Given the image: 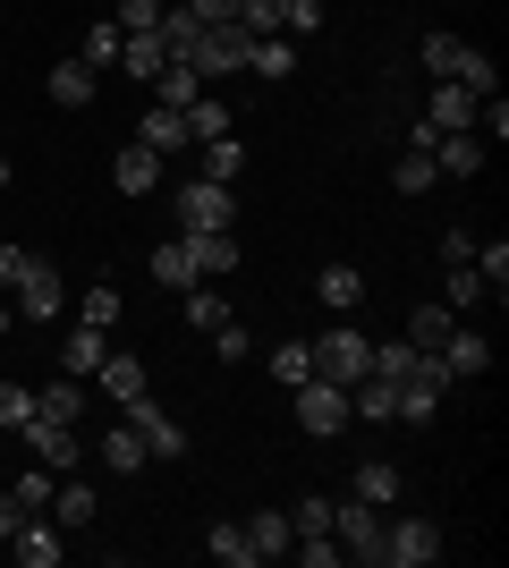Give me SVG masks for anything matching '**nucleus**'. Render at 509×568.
Returning a JSON list of instances; mask_svg holds the SVG:
<instances>
[{
	"label": "nucleus",
	"instance_id": "obj_1",
	"mask_svg": "<svg viewBox=\"0 0 509 568\" xmlns=\"http://www.w3.org/2000/svg\"><path fill=\"white\" fill-rule=\"evenodd\" d=\"M332 544H339V560H357V568H383V509L374 500H332Z\"/></svg>",
	"mask_w": 509,
	"mask_h": 568
},
{
	"label": "nucleus",
	"instance_id": "obj_2",
	"mask_svg": "<svg viewBox=\"0 0 509 568\" xmlns=\"http://www.w3.org/2000/svg\"><path fill=\"white\" fill-rule=\"evenodd\" d=\"M306 348H315V374H323V382H339V390L374 374V339H365L357 323H332V332L306 339Z\"/></svg>",
	"mask_w": 509,
	"mask_h": 568
},
{
	"label": "nucleus",
	"instance_id": "obj_3",
	"mask_svg": "<svg viewBox=\"0 0 509 568\" xmlns=\"http://www.w3.org/2000/svg\"><path fill=\"white\" fill-rule=\"evenodd\" d=\"M246 51H255V34H246L238 18L204 26V43H195V77H204V85H221V77H238V69H246Z\"/></svg>",
	"mask_w": 509,
	"mask_h": 568
},
{
	"label": "nucleus",
	"instance_id": "obj_4",
	"mask_svg": "<svg viewBox=\"0 0 509 568\" xmlns=\"http://www.w3.org/2000/svg\"><path fill=\"white\" fill-rule=\"evenodd\" d=\"M441 526L434 518H383V568H434Z\"/></svg>",
	"mask_w": 509,
	"mask_h": 568
},
{
	"label": "nucleus",
	"instance_id": "obj_5",
	"mask_svg": "<svg viewBox=\"0 0 509 568\" xmlns=\"http://www.w3.org/2000/svg\"><path fill=\"white\" fill-rule=\"evenodd\" d=\"M289 407H297V425L315 433V442H332L339 425H348V390H339V382H323V374H306L289 390Z\"/></svg>",
	"mask_w": 509,
	"mask_h": 568
},
{
	"label": "nucleus",
	"instance_id": "obj_6",
	"mask_svg": "<svg viewBox=\"0 0 509 568\" xmlns=\"http://www.w3.org/2000/svg\"><path fill=\"white\" fill-rule=\"evenodd\" d=\"M170 204H179V230H230V213H238V195L221 187V179H187Z\"/></svg>",
	"mask_w": 509,
	"mask_h": 568
},
{
	"label": "nucleus",
	"instance_id": "obj_7",
	"mask_svg": "<svg viewBox=\"0 0 509 568\" xmlns=\"http://www.w3.org/2000/svg\"><path fill=\"white\" fill-rule=\"evenodd\" d=\"M9 297H18L26 323H51V314L69 306V288H60V272H51L43 255H26V263H18V288H9Z\"/></svg>",
	"mask_w": 509,
	"mask_h": 568
},
{
	"label": "nucleus",
	"instance_id": "obj_8",
	"mask_svg": "<svg viewBox=\"0 0 509 568\" xmlns=\"http://www.w3.org/2000/svg\"><path fill=\"white\" fill-rule=\"evenodd\" d=\"M120 416L145 433V458H187V425H179V416H162V407H153V390H136Z\"/></svg>",
	"mask_w": 509,
	"mask_h": 568
},
{
	"label": "nucleus",
	"instance_id": "obj_9",
	"mask_svg": "<svg viewBox=\"0 0 509 568\" xmlns=\"http://www.w3.org/2000/svg\"><path fill=\"white\" fill-rule=\"evenodd\" d=\"M26 450H34V467L69 475L77 458H85V442H77V425H51V416H26Z\"/></svg>",
	"mask_w": 509,
	"mask_h": 568
},
{
	"label": "nucleus",
	"instance_id": "obj_10",
	"mask_svg": "<svg viewBox=\"0 0 509 568\" xmlns=\"http://www.w3.org/2000/svg\"><path fill=\"white\" fill-rule=\"evenodd\" d=\"M179 237H187L195 281H213V272H238V237H230V230H179Z\"/></svg>",
	"mask_w": 509,
	"mask_h": 568
},
{
	"label": "nucleus",
	"instance_id": "obj_11",
	"mask_svg": "<svg viewBox=\"0 0 509 568\" xmlns=\"http://www.w3.org/2000/svg\"><path fill=\"white\" fill-rule=\"evenodd\" d=\"M94 390H102V399H111V407H128V399H136V390H145V365H136V356H128V348H111V356H102V365H94Z\"/></svg>",
	"mask_w": 509,
	"mask_h": 568
},
{
	"label": "nucleus",
	"instance_id": "obj_12",
	"mask_svg": "<svg viewBox=\"0 0 509 568\" xmlns=\"http://www.w3.org/2000/svg\"><path fill=\"white\" fill-rule=\"evenodd\" d=\"M153 34H162V51H170V60H187V69H195V43H204V18H195L187 0H170Z\"/></svg>",
	"mask_w": 509,
	"mask_h": 568
},
{
	"label": "nucleus",
	"instance_id": "obj_13",
	"mask_svg": "<svg viewBox=\"0 0 509 568\" xmlns=\"http://www.w3.org/2000/svg\"><path fill=\"white\" fill-rule=\"evenodd\" d=\"M111 356V332H94V323H77L69 339H60V374H77V382H94V365Z\"/></svg>",
	"mask_w": 509,
	"mask_h": 568
},
{
	"label": "nucleus",
	"instance_id": "obj_14",
	"mask_svg": "<svg viewBox=\"0 0 509 568\" xmlns=\"http://www.w3.org/2000/svg\"><path fill=\"white\" fill-rule=\"evenodd\" d=\"M102 467H111V475H145V467H153V458H145V433L128 425V416L102 433Z\"/></svg>",
	"mask_w": 509,
	"mask_h": 568
},
{
	"label": "nucleus",
	"instance_id": "obj_15",
	"mask_svg": "<svg viewBox=\"0 0 509 568\" xmlns=\"http://www.w3.org/2000/svg\"><path fill=\"white\" fill-rule=\"evenodd\" d=\"M111 179H120V195H153L162 187V153H153V144H128L120 162H111Z\"/></svg>",
	"mask_w": 509,
	"mask_h": 568
},
{
	"label": "nucleus",
	"instance_id": "obj_16",
	"mask_svg": "<svg viewBox=\"0 0 509 568\" xmlns=\"http://www.w3.org/2000/svg\"><path fill=\"white\" fill-rule=\"evenodd\" d=\"M136 144H153V153H162V162H170V153H187V111H162V102H153V111H145V128H136Z\"/></svg>",
	"mask_w": 509,
	"mask_h": 568
},
{
	"label": "nucleus",
	"instance_id": "obj_17",
	"mask_svg": "<svg viewBox=\"0 0 509 568\" xmlns=\"http://www.w3.org/2000/svg\"><path fill=\"white\" fill-rule=\"evenodd\" d=\"M34 416H51V425H85V382L60 374L51 390H34Z\"/></svg>",
	"mask_w": 509,
	"mask_h": 568
},
{
	"label": "nucleus",
	"instance_id": "obj_18",
	"mask_svg": "<svg viewBox=\"0 0 509 568\" xmlns=\"http://www.w3.org/2000/svg\"><path fill=\"white\" fill-rule=\"evenodd\" d=\"M246 544H255V560H289L297 526L281 518V509H255V518H246Z\"/></svg>",
	"mask_w": 509,
	"mask_h": 568
},
{
	"label": "nucleus",
	"instance_id": "obj_19",
	"mask_svg": "<svg viewBox=\"0 0 509 568\" xmlns=\"http://www.w3.org/2000/svg\"><path fill=\"white\" fill-rule=\"evenodd\" d=\"M441 365H450V382H476L492 365V339H476V332H450L441 339Z\"/></svg>",
	"mask_w": 509,
	"mask_h": 568
},
{
	"label": "nucleus",
	"instance_id": "obj_20",
	"mask_svg": "<svg viewBox=\"0 0 509 568\" xmlns=\"http://www.w3.org/2000/svg\"><path fill=\"white\" fill-rule=\"evenodd\" d=\"M315 297L332 314H357V297H365V281H357V263H323V281H315Z\"/></svg>",
	"mask_w": 509,
	"mask_h": 568
},
{
	"label": "nucleus",
	"instance_id": "obj_21",
	"mask_svg": "<svg viewBox=\"0 0 509 568\" xmlns=\"http://www.w3.org/2000/svg\"><path fill=\"white\" fill-rule=\"evenodd\" d=\"M51 518L69 526V535H77V526H94V484H85V475H77V484H51Z\"/></svg>",
	"mask_w": 509,
	"mask_h": 568
},
{
	"label": "nucleus",
	"instance_id": "obj_22",
	"mask_svg": "<svg viewBox=\"0 0 509 568\" xmlns=\"http://www.w3.org/2000/svg\"><path fill=\"white\" fill-rule=\"evenodd\" d=\"M51 102H60V111H85V102H94V69H85V60H60V69H51Z\"/></svg>",
	"mask_w": 509,
	"mask_h": 568
},
{
	"label": "nucleus",
	"instance_id": "obj_23",
	"mask_svg": "<svg viewBox=\"0 0 509 568\" xmlns=\"http://www.w3.org/2000/svg\"><path fill=\"white\" fill-rule=\"evenodd\" d=\"M195 94H204V77H195V69H187V60H170V69H162V77H153V102H162V111H187V102H195Z\"/></svg>",
	"mask_w": 509,
	"mask_h": 568
},
{
	"label": "nucleus",
	"instance_id": "obj_24",
	"mask_svg": "<svg viewBox=\"0 0 509 568\" xmlns=\"http://www.w3.org/2000/svg\"><path fill=\"white\" fill-rule=\"evenodd\" d=\"M187 136H195V144H213V136H230V102H221L213 85H204V94L187 102Z\"/></svg>",
	"mask_w": 509,
	"mask_h": 568
},
{
	"label": "nucleus",
	"instance_id": "obj_25",
	"mask_svg": "<svg viewBox=\"0 0 509 568\" xmlns=\"http://www.w3.org/2000/svg\"><path fill=\"white\" fill-rule=\"evenodd\" d=\"M120 69H128V77H145V85H153V77L170 69V51H162V34H128V43H120Z\"/></svg>",
	"mask_w": 509,
	"mask_h": 568
},
{
	"label": "nucleus",
	"instance_id": "obj_26",
	"mask_svg": "<svg viewBox=\"0 0 509 568\" xmlns=\"http://www.w3.org/2000/svg\"><path fill=\"white\" fill-rule=\"evenodd\" d=\"M195 162H204V179H221V187H230V179L246 170V144H238V136H213V144H195Z\"/></svg>",
	"mask_w": 509,
	"mask_h": 568
},
{
	"label": "nucleus",
	"instance_id": "obj_27",
	"mask_svg": "<svg viewBox=\"0 0 509 568\" xmlns=\"http://www.w3.org/2000/svg\"><path fill=\"white\" fill-rule=\"evenodd\" d=\"M153 281H162V288H179V297H187V288H195V263H187V237H170V246H153Z\"/></svg>",
	"mask_w": 509,
	"mask_h": 568
},
{
	"label": "nucleus",
	"instance_id": "obj_28",
	"mask_svg": "<svg viewBox=\"0 0 509 568\" xmlns=\"http://www.w3.org/2000/svg\"><path fill=\"white\" fill-rule=\"evenodd\" d=\"M450 332H459V314L441 306V297H434V306H416V314H408V339H416V348H441Z\"/></svg>",
	"mask_w": 509,
	"mask_h": 568
},
{
	"label": "nucleus",
	"instance_id": "obj_29",
	"mask_svg": "<svg viewBox=\"0 0 509 568\" xmlns=\"http://www.w3.org/2000/svg\"><path fill=\"white\" fill-rule=\"evenodd\" d=\"M357 500L390 509V500H399V467H390V458H365V467H357Z\"/></svg>",
	"mask_w": 509,
	"mask_h": 568
},
{
	"label": "nucleus",
	"instance_id": "obj_30",
	"mask_svg": "<svg viewBox=\"0 0 509 568\" xmlns=\"http://www.w3.org/2000/svg\"><path fill=\"white\" fill-rule=\"evenodd\" d=\"M246 69H255V77H289V69H297L289 34H255V51H246Z\"/></svg>",
	"mask_w": 509,
	"mask_h": 568
},
{
	"label": "nucleus",
	"instance_id": "obj_31",
	"mask_svg": "<svg viewBox=\"0 0 509 568\" xmlns=\"http://www.w3.org/2000/svg\"><path fill=\"white\" fill-rule=\"evenodd\" d=\"M306 374H315V348H306V339H281V348H272V382H281V390H297Z\"/></svg>",
	"mask_w": 509,
	"mask_h": 568
},
{
	"label": "nucleus",
	"instance_id": "obj_32",
	"mask_svg": "<svg viewBox=\"0 0 509 568\" xmlns=\"http://www.w3.org/2000/svg\"><path fill=\"white\" fill-rule=\"evenodd\" d=\"M467 51H476V43H459V34H425V77H459Z\"/></svg>",
	"mask_w": 509,
	"mask_h": 568
},
{
	"label": "nucleus",
	"instance_id": "obj_33",
	"mask_svg": "<svg viewBox=\"0 0 509 568\" xmlns=\"http://www.w3.org/2000/svg\"><path fill=\"white\" fill-rule=\"evenodd\" d=\"M476 297H485V272H476V263H450V281H441V306H450V314H467Z\"/></svg>",
	"mask_w": 509,
	"mask_h": 568
},
{
	"label": "nucleus",
	"instance_id": "obj_34",
	"mask_svg": "<svg viewBox=\"0 0 509 568\" xmlns=\"http://www.w3.org/2000/svg\"><path fill=\"white\" fill-rule=\"evenodd\" d=\"M390 179H399V195H425V187H434V179H441V170H434V153H425V144H408Z\"/></svg>",
	"mask_w": 509,
	"mask_h": 568
},
{
	"label": "nucleus",
	"instance_id": "obj_35",
	"mask_svg": "<svg viewBox=\"0 0 509 568\" xmlns=\"http://www.w3.org/2000/svg\"><path fill=\"white\" fill-rule=\"evenodd\" d=\"M120 314H128V297H120L111 281H94V288H85V314H77V323H94V332H111Z\"/></svg>",
	"mask_w": 509,
	"mask_h": 568
},
{
	"label": "nucleus",
	"instance_id": "obj_36",
	"mask_svg": "<svg viewBox=\"0 0 509 568\" xmlns=\"http://www.w3.org/2000/svg\"><path fill=\"white\" fill-rule=\"evenodd\" d=\"M120 43H128V34H120L111 18H102V26H85V69H120Z\"/></svg>",
	"mask_w": 509,
	"mask_h": 568
},
{
	"label": "nucleus",
	"instance_id": "obj_37",
	"mask_svg": "<svg viewBox=\"0 0 509 568\" xmlns=\"http://www.w3.org/2000/svg\"><path fill=\"white\" fill-rule=\"evenodd\" d=\"M213 560H221V568H255V544H246V526H213Z\"/></svg>",
	"mask_w": 509,
	"mask_h": 568
},
{
	"label": "nucleus",
	"instance_id": "obj_38",
	"mask_svg": "<svg viewBox=\"0 0 509 568\" xmlns=\"http://www.w3.org/2000/svg\"><path fill=\"white\" fill-rule=\"evenodd\" d=\"M26 416H34V390H26V382H0V433H26Z\"/></svg>",
	"mask_w": 509,
	"mask_h": 568
},
{
	"label": "nucleus",
	"instance_id": "obj_39",
	"mask_svg": "<svg viewBox=\"0 0 509 568\" xmlns=\"http://www.w3.org/2000/svg\"><path fill=\"white\" fill-rule=\"evenodd\" d=\"M162 9H170V0H120V18H111V26H120V34H153Z\"/></svg>",
	"mask_w": 509,
	"mask_h": 568
},
{
	"label": "nucleus",
	"instance_id": "obj_40",
	"mask_svg": "<svg viewBox=\"0 0 509 568\" xmlns=\"http://www.w3.org/2000/svg\"><path fill=\"white\" fill-rule=\"evenodd\" d=\"M450 85H467V94H501V69H492L485 51H467V69L450 77Z\"/></svg>",
	"mask_w": 509,
	"mask_h": 568
},
{
	"label": "nucleus",
	"instance_id": "obj_41",
	"mask_svg": "<svg viewBox=\"0 0 509 568\" xmlns=\"http://www.w3.org/2000/svg\"><path fill=\"white\" fill-rule=\"evenodd\" d=\"M476 272H485V288H509V237H492V246H476Z\"/></svg>",
	"mask_w": 509,
	"mask_h": 568
},
{
	"label": "nucleus",
	"instance_id": "obj_42",
	"mask_svg": "<svg viewBox=\"0 0 509 568\" xmlns=\"http://www.w3.org/2000/svg\"><path fill=\"white\" fill-rule=\"evenodd\" d=\"M221 314H230V306H221V297H213V288H204V281H195V288H187V323H195V332H213V323H221Z\"/></svg>",
	"mask_w": 509,
	"mask_h": 568
},
{
	"label": "nucleus",
	"instance_id": "obj_43",
	"mask_svg": "<svg viewBox=\"0 0 509 568\" xmlns=\"http://www.w3.org/2000/svg\"><path fill=\"white\" fill-rule=\"evenodd\" d=\"M297 560H306V568H339V544H332V535H297Z\"/></svg>",
	"mask_w": 509,
	"mask_h": 568
},
{
	"label": "nucleus",
	"instance_id": "obj_44",
	"mask_svg": "<svg viewBox=\"0 0 509 568\" xmlns=\"http://www.w3.org/2000/svg\"><path fill=\"white\" fill-rule=\"evenodd\" d=\"M213 348H221V365H238V356L255 348V339H246L238 323H230V314H221V323H213Z\"/></svg>",
	"mask_w": 509,
	"mask_h": 568
},
{
	"label": "nucleus",
	"instance_id": "obj_45",
	"mask_svg": "<svg viewBox=\"0 0 509 568\" xmlns=\"http://www.w3.org/2000/svg\"><path fill=\"white\" fill-rule=\"evenodd\" d=\"M18 509H51V467L18 475Z\"/></svg>",
	"mask_w": 509,
	"mask_h": 568
},
{
	"label": "nucleus",
	"instance_id": "obj_46",
	"mask_svg": "<svg viewBox=\"0 0 509 568\" xmlns=\"http://www.w3.org/2000/svg\"><path fill=\"white\" fill-rule=\"evenodd\" d=\"M297 535H332V500H297Z\"/></svg>",
	"mask_w": 509,
	"mask_h": 568
},
{
	"label": "nucleus",
	"instance_id": "obj_47",
	"mask_svg": "<svg viewBox=\"0 0 509 568\" xmlns=\"http://www.w3.org/2000/svg\"><path fill=\"white\" fill-rule=\"evenodd\" d=\"M441 263H476V237H467V230H441Z\"/></svg>",
	"mask_w": 509,
	"mask_h": 568
},
{
	"label": "nucleus",
	"instance_id": "obj_48",
	"mask_svg": "<svg viewBox=\"0 0 509 568\" xmlns=\"http://www.w3.org/2000/svg\"><path fill=\"white\" fill-rule=\"evenodd\" d=\"M187 9H195V18H204V26H221V18H238L246 0H187Z\"/></svg>",
	"mask_w": 509,
	"mask_h": 568
},
{
	"label": "nucleus",
	"instance_id": "obj_49",
	"mask_svg": "<svg viewBox=\"0 0 509 568\" xmlns=\"http://www.w3.org/2000/svg\"><path fill=\"white\" fill-rule=\"evenodd\" d=\"M18 518H26V509H18V493H0V544L18 535Z\"/></svg>",
	"mask_w": 509,
	"mask_h": 568
},
{
	"label": "nucleus",
	"instance_id": "obj_50",
	"mask_svg": "<svg viewBox=\"0 0 509 568\" xmlns=\"http://www.w3.org/2000/svg\"><path fill=\"white\" fill-rule=\"evenodd\" d=\"M18 263H26L18 246H0V288H18Z\"/></svg>",
	"mask_w": 509,
	"mask_h": 568
},
{
	"label": "nucleus",
	"instance_id": "obj_51",
	"mask_svg": "<svg viewBox=\"0 0 509 568\" xmlns=\"http://www.w3.org/2000/svg\"><path fill=\"white\" fill-rule=\"evenodd\" d=\"M9 187H18V162H9V153H0V195H9Z\"/></svg>",
	"mask_w": 509,
	"mask_h": 568
},
{
	"label": "nucleus",
	"instance_id": "obj_52",
	"mask_svg": "<svg viewBox=\"0 0 509 568\" xmlns=\"http://www.w3.org/2000/svg\"><path fill=\"white\" fill-rule=\"evenodd\" d=\"M9 323H18V314H9V306H0V339H9Z\"/></svg>",
	"mask_w": 509,
	"mask_h": 568
}]
</instances>
